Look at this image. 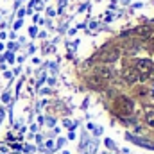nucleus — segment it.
<instances>
[{
	"instance_id": "1",
	"label": "nucleus",
	"mask_w": 154,
	"mask_h": 154,
	"mask_svg": "<svg viewBox=\"0 0 154 154\" xmlns=\"http://www.w3.org/2000/svg\"><path fill=\"white\" fill-rule=\"evenodd\" d=\"M115 113H118L120 116H129L133 113V102L127 97H118L115 100Z\"/></svg>"
},
{
	"instance_id": "2",
	"label": "nucleus",
	"mask_w": 154,
	"mask_h": 154,
	"mask_svg": "<svg viewBox=\"0 0 154 154\" xmlns=\"http://www.w3.org/2000/svg\"><path fill=\"white\" fill-rule=\"evenodd\" d=\"M152 68H154V65L151 59H138L136 61V70H138L140 75H147Z\"/></svg>"
},
{
	"instance_id": "3",
	"label": "nucleus",
	"mask_w": 154,
	"mask_h": 154,
	"mask_svg": "<svg viewBox=\"0 0 154 154\" xmlns=\"http://www.w3.org/2000/svg\"><path fill=\"white\" fill-rule=\"evenodd\" d=\"M122 75H124V79H125L127 82H138V81H140V74H138L136 68H125Z\"/></svg>"
},
{
	"instance_id": "4",
	"label": "nucleus",
	"mask_w": 154,
	"mask_h": 154,
	"mask_svg": "<svg viewBox=\"0 0 154 154\" xmlns=\"http://www.w3.org/2000/svg\"><path fill=\"white\" fill-rule=\"evenodd\" d=\"M97 77H100L102 81H109L113 77V72L108 68V66H99L97 68Z\"/></svg>"
},
{
	"instance_id": "5",
	"label": "nucleus",
	"mask_w": 154,
	"mask_h": 154,
	"mask_svg": "<svg viewBox=\"0 0 154 154\" xmlns=\"http://www.w3.org/2000/svg\"><path fill=\"white\" fill-rule=\"evenodd\" d=\"M88 82L93 86V88H100L102 84H104V81L100 79V77H97V75H93V77H88Z\"/></svg>"
},
{
	"instance_id": "6",
	"label": "nucleus",
	"mask_w": 154,
	"mask_h": 154,
	"mask_svg": "<svg viewBox=\"0 0 154 154\" xmlns=\"http://www.w3.org/2000/svg\"><path fill=\"white\" fill-rule=\"evenodd\" d=\"M116 57H118V52H109V54H104L102 56V61H106V63H109V61H115Z\"/></svg>"
},
{
	"instance_id": "7",
	"label": "nucleus",
	"mask_w": 154,
	"mask_h": 154,
	"mask_svg": "<svg viewBox=\"0 0 154 154\" xmlns=\"http://www.w3.org/2000/svg\"><path fill=\"white\" fill-rule=\"evenodd\" d=\"M136 32H138L140 36H151V29H149V27H138Z\"/></svg>"
},
{
	"instance_id": "8",
	"label": "nucleus",
	"mask_w": 154,
	"mask_h": 154,
	"mask_svg": "<svg viewBox=\"0 0 154 154\" xmlns=\"http://www.w3.org/2000/svg\"><path fill=\"white\" fill-rule=\"evenodd\" d=\"M147 124H149L151 127H154V111H152V113H149V115H147Z\"/></svg>"
},
{
	"instance_id": "9",
	"label": "nucleus",
	"mask_w": 154,
	"mask_h": 154,
	"mask_svg": "<svg viewBox=\"0 0 154 154\" xmlns=\"http://www.w3.org/2000/svg\"><path fill=\"white\" fill-rule=\"evenodd\" d=\"M147 77H149V79H152V81H154V68L151 70V72H149V74H147Z\"/></svg>"
},
{
	"instance_id": "10",
	"label": "nucleus",
	"mask_w": 154,
	"mask_h": 154,
	"mask_svg": "<svg viewBox=\"0 0 154 154\" xmlns=\"http://www.w3.org/2000/svg\"><path fill=\"white\" fill-rule=\"evenodd\" d=\"M106 145H108L109 149H113V142H111V140H106Z\"/></svg>"
}]
</instances>
